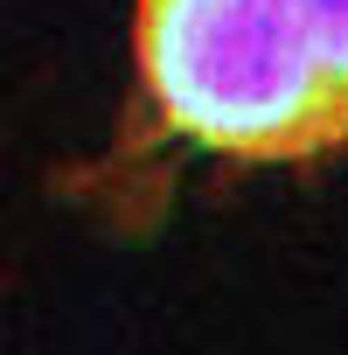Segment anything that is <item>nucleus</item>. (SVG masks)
I'll return each instance as SVG.
<instances>
[{"label":"nucleus","instance_id":"f257e3e1","mask_svg":"<svg viewBox=\"0 0 348 355\" xmlns=\"http://www.w3.org/2000/svg\"><path fill=\"white\" fill-rule=\"evenodd\" d=\"M139 132L237 167L348 153V98L279 0H132Z\"/></svg>","mask_w":348,"mask_h":355},{"label":"nucleus","instance_id":"f03ea898","mask_svg":"<svg viewBox=\"0 0 348 355\" xmlns=\"http://www.w3.org/2000/svg\"><path fill=\"white\" fill-rule=\"evenodd\" d=\"M279 8L313 49V63L327 70V84L348 98V0H279Z\"/></svg>","mask_w":348,"mask_h":355}]
</instances>
